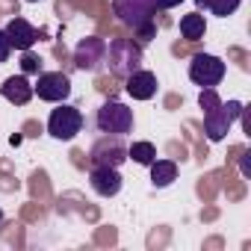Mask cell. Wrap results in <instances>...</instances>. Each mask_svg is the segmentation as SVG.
Listing matches in <instances>:
<instances>
[{"instance_id":"obj_21","label":"cell","mask_w":251,"mask_h":251,"mask_svg":"<svg viewBox=\"0 0 251 251\" xmlns=\"http://www.w3.org/2000/svg\"><path fill=\"white\" fill-rule=\"evenodd\" d=\"M180 3H183V0H157V9H175Z\"/></svg>"},{"instance_id":"obj_22","label":"cell","mask_w":251,"mask_h":251,"mask_svg":"<svg viewBox=\"0 0 251 251\" xmlns=\"http://www.w3.org/2000/svg\"><path fill=\"white\" fill-rule=\"evenodd\" d=\"M27 3H39V0H27Z\"/></svg>"},{"instance_id":"obj_13","label":"cell","mask_w":251,"mask_h":251,"mask_svg":"<svg viewBox=\"0 0 251 251\" xmlns=\"http://www.w3.org/2000/svg\"><path fill=\"white\" fill-rule=\"evenodd\" d=\"M0 95H3L9 103H15V106H24V103H30L33 100V83L27 80V74H15V77H9L3 86H0Z\"/></svg>"},{"instance_id":"obj_7","label":"cell","mask_w":251,"mask_h":251,"mask_svg":"<svg viewBox=\"0 0 251 251\" xmlns=\"http://www.w3.org/2000/svg\"><path fill=\"white\" fill-rule=\"evenodd\" d=\"M33 92L39 95V100L62 103V100L71 98V80H68V74H62V71H42V74H39V83L33 86Z\"/></svg>"},{"instance_id":"obj_2","label":"cell","mask_w":251,"mask_h":251,"mask_svg":"<svg viewBox=\"0 0 251 251\" xmlns=\"http://www.w3.org/2000/svg\"><path fill=\"white\" fill-rule=\"evenodd\" d=\"M106 65L115 77H130L136 68H142V48L133 39H112L106 45Z\"/></svg>"},{"instance_id":"obj_17","label":"cell","mask_w":251,"mask_h":251,"mask_svg":"<svg viewBox=\"0 0 251 251\" xmlns=\"http://www.w3.org/2000/svg\"><path fill=\"white\" fill-rule=\"evenodd\" d=\"M127 157H133V163H139V166H151L157 160V148H154V142H133L127 148Z\"/></svg>"},{"instance_id":"obj_14","label":"cell","mask_w":251,"mask_h":251,"mask_svg":"<svg viewBox=\"0 0 251 251\" xmlns=\"http://www.w3.org/2000/svg\"><path fill=\"white\" fill-rule=\"evenodd\" d=\"M148 169H151V183H154V189H166V186H172V183L177 180V163H175V160H154Z\"/></svg>"},{"instance_id":"obj_16","label":"cell","mask_w":251,"mask_h":251,"mask_svg":"<svg viewBox=\"0 0 251 251\" xmlns=\"http://www.w3.org/2000/svg\"><path fill=\"white\" fill-rule=\"evenodd\" d=\"M198 9H204L207 15H216V18H227L233 15L239 6H242V0H195Z\"/></svg>"},{"instance_id":"obj_19","label":"cell","mask_w":251,"mask_h":251,"mask_svg":"<svg viewBox=\"0 0 251 251\" xmlns=\"http://www.w3.org/2000/svg\"><path fill=\"white\" fill-rule=\"evenodd\" d=\"M198 103H201V109H204V112H210V109H213V106H219L222 100H219L216 89H201V95H198Z\"/></svg>"},{"instance_id":"obj_4","label":"cell","mask_w":251,"mask_h":251,"mask_svg":"<svg viewBox=\"0 0 251 251\" xmlns=\"http://www.w3.org/2000/svg\"><path fill=\"white\" fill-rule=\"evenodd\" d=\"M242 115V100H222L219 106H213L210 112H204V133L210 142H222L227 136V130L239 121Z\"/></svg>"},{"instance_id":"obj_3","label":"cell","mask_w":251,"mask_h":251,"mask_svg":"<svg viewBox=\"0 0 251 251\" xmlns=\"http://www.w3.org/2000/svg\"><path fill=\"white\" fill-rule=\"evenodd\" d=\"M95 124H98V130L100 133H109V136H127L133 130V109L130 106H124L121 100H106L98 115H95Z\"/></svg>"},{"instance_id":"obj_12","label":"cell","mask_w":251,"mask_h":251,"mask_svg":"<svg viewBox=\"0 0 251 251\" xmlns=\"http://www.w3.org/2000/svg\"><path fill=\"white\" fill-rule=\"evenodd\" d=\"M6 39H9V45L15 48V50H30L33 45H36V39H39V33H36V27L27 21V18H12L9 24H6Z\"/></svg>"},{"instance_id":"obj_10","label":"cell","mask_w":251,"mask_h":251,"mask_svg":"<svg viewBox=\"0 0 251 251\" xmlns=\"http://www.w3.org/2000/svg\"><path fill=\"white\" fill-rule=\"evenodd\" d=\"M89 186H92V192H98L100 198H112V195L121 192V175H118V169H112V166H95V169L89 172Z\"/></svg>"},{"instance_id":"obj_11","label":"cell","mask_w":251,"mask_h":251,"mask_svg":"<svg viewBox=\"0 0 251 251\" xmlns=\"http://www.w3.org/2000/svg\"><path fill=\"white\" fill-rule=\"evenodd\" d=\"M127 80V95L133 98V100H151L154 95H157V74L154 71H148V68H136L130 77H124Z\"/></svg>"},{"instance_id":"obj_5","label":"cell","mask_w":251,"mask_h":251,"mask_svg":"<svg viewBox=\"0 0 251 251\" xmlns=\"http://www.w3.org/2000/svg\"><path fill=\"white\" fill-rule=\"evenodd\" d=\"M80 130H83V112L77 106H71V103L62 100L50 112V118H48V133L53 139H59V142H71Z\"/></svg>"},{"instance_id":"obj_15","label":"cell","mask_w":251,"mask_h":251,"mask_svg":"<svg viewBox=\"0 0 251 251\" xmlns=\"http://www.w3.org/2000/svg\"><path fill=\"white\" fill-rule=\"evenodd\" d=\"M204 33H207V21H204V15L189 12V15L180 18V36H183V39L198 42V39H204Z\"/></svg>"},{"instance_id":"obj_8","label":"cell","mask_w":251,"mask_h":251,"mask_svg":"<svg viewBox=\"0 0 251 251\" xmlns=\"http://www.w3.org/2000/svg\"><path fill=\"white\" fill-rule=\"evenodd\" d=\"M106 62V39L98 36H86L77 48H74V65L80 71H100Z\"/></svg>"},{"instance_id":"obj_18","label":"cell","mask_w":251,"mask_h":251,"mask_svg":"<svg viewBox=\"0 0 251 251\" xmlns=\"http://www.w3.org/2000/svg\"><path fill=\"white\" fill-rule=\"evenodd\" d=\"M21 74H42V59L30 50H24L21 56Z\"/></svg>"},{"instance_id":"obj_9","label":"cell","mask_w":251,"mask_h":251,"mask_svg":"<svg viewBox=\"0 0 251 251\" xmlns=\"http://www.w3.org/2000/svg\"><path fill=\"white\" fill-rule=\"evenodd\" d=\"M89 160H92V166H112V169H118L124 160H127V145L121 142V136L103 133V139H98L92 145Z\"/></svg>"},{"instance_id":"obj_6","label":"cell","mask_w":251,"mask_h":251,"mask_svg":"<svg viewBox=\"0 0 251 251\" xmlns=\"http://www.w3.org/2000/svg\"><path fill=\"white\" fill-rule=\"evenodd\" d=\"M225 71H227L225 62L219 56H213V53H198L189 62V80L195 86H201V89H216L225 80Z\"/></svg>"},{"instance_id":"obj_1","label":"cell","mask_w":251,"mask_h":251,"mask_svg":"<svg viewBox=\"0 0 251 251\" xmlns=\"http://www.w3.org/2000/svg\"><path fill=\"white\" fill-rule=\"evenodd\" d=\"M115 18L136 33L139 42L154 39V18H157V0H112Z\"/></svg>"},{"instance_id":"obj_20","label":"cell","mask_w":251,"mask_h":251,"mask_svg":"<svg viewBox=\"0 0 251 251\" xmlns=\"http://www.w3.org/2000/svg\"><path fill=\"white\" fill-rule=\"evenodd\" d=\"M9 53H12V45H9L6 33L0 30V62H6V59H9Z\"/></svg>"},{"instance_id":"obj_23","label":"cell","mask_w":251,"mask_h":251,"mask_svg":"<svg viewBox=\"0 0 251 251\" xmlns=\"http://www.w3.org/2000/svg\"><path fill=\"white\" fill-rule=\"evenodd\" d=\"M0 222H3V213H0Z\"/></svg>"}]
</instances>
